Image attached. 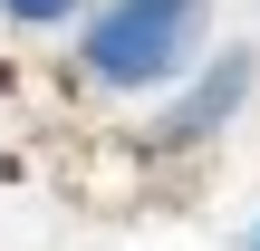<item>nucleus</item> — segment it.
I'll list each match as a JSON object with an SVG mask.
<instances>
[{"instance_id":"f257e3e1","label":"nucleus","mask_w":260,"mask_h":251,"mask_svg":"<svg viewBox=\"0 0 260 251\" xmlns=\"http://www.w3.org/2000/svg\"><path fill=\"white\" fill-rule=\"evenodd\" d=\"M222 0H96L77 19V77L106 97H164L203 48H212Z\"/></svg>"},{"instance_id":"f03ea898","label":"nucleus","mask_w":260,"mask_h":251,"mask_svg":"<svg viewBox=\"0 0 260 251\" xmlns=\"http://www.w3.org/2000/svg\"><path fill=\"white\" fill-rule=\"evenodd\" d=\"M260 97V48H203L174 87H164V106H154V126H145V145L154 155H203V145H222L232 126H241V106Z\"/></svg>"},{"instance_id":"7ed1b4c3","label":"nucleus","mask_w":260,"mask_h":251,"mask_svg":"<svg viewBox=\"0 0 260 251\" xmlns=\"http://www.w3.org/2000/svg\"><path fill=\"white\" fill-rule=\"evenodd\" d=\"M87 10H96V0H0V19H10V29H77Z\"/></svg>"},{"instance_id":"20e7f679","label":"nucleus","mask_w":260,"mask_h":251,"mask_svg":"<svg viewBox=\"0 0 260 251\" xmlns=\"http://www.w3.org/2000/svg\"><path fill=\"white\" fill-rule=\"evenodd\" d=\"M241 251H260V213H251V232H241Z\"/></svg>"}]
</instances>
